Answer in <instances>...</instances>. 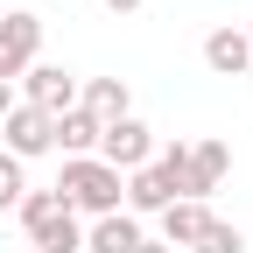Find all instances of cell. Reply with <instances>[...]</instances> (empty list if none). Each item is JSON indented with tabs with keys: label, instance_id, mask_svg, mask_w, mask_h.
<instances>
[{
	"label": "cell",
	"instance_id": "obj_1",
	"mask_svg": "<svg viewBox=\"0 0 253 253\" xmlns=\"http://www.w3.org/2000/svg\"><path fill=\"white\" fill-rule=\"evenodd\" d=\"M56 197H63V211H71V218H113L120 197H126V176L106 169L99 155H78V162H63Z\"/></svg>",
	"mask_w": 253,
	"mask_h": 253
},
{
	"label": "cell",
	"instance_id": "obj_2",
	"mask_svg": "<svg viewBox=\"0 0 253 253\" xmlns=\"http://www.w3.org/2000/svg\"><path fill=\"white\" fill-rule=\"evenodd\" d=\"M99 162L106 169H120V176H134V169H148L155 162V134H148V120H106L99 126Z\"/></svg>",
	"mask_w": 253,
	"mask_h": 253
},
{
	"label": "cell",
	"instance_id": "obj_3",
	"mask_svg": "<svg viewBox=\"0 0 253 253\" xmlns=\"http://www.w3.org/2000/svg\"><path fill=\"white\" fill-rule=\"evenodd\" d=\"M28 63H42V21L14 7V14H0V84H14Z\"/></svg>",
	"mask_w": 253,
	"mask_h": 253
},
{
	"label": "cell",
	"instance_id": "obj_4",
	"mask_svg": "<svg viewBox=\"0 0 253 253\" xmlns=\"http://www.w3.org/2000/svg\"><path fill=\"white\" fill-rule=\"evenodd\" d=\"M21 106H36V113H71L78 106V78L63 71V63H28L21 71Z\"/></svg>",
	"mask_w": 253,
	"mask_h": 253
},
{
	"label": "cell",
	"instance_id": "obj_5",
	"mask_svg": "<svg viewBox=\"0 0 253 253\" xmlns=\"http://www.w3.org/2000/svg\"><path fill=\"white\" fill-rule=\"evenodd\" d=\"M225 169H232V155H225V141H190V155H183V176H176V197H211L218 183H225Z\"/></svg>",
	"mask_w": 253,
	"mask_h": 253
},
{
	"label": "cell",
	"instance_id": "obj_6",
	"mask_svg": "<svg viewBox=\"0 0 253 253\" xmlns=\"http://www.w3.org/2000/svg\"><path fill=\"white\" fill-rule=\"evenodd\" d=\"M0 126H7V155H14V162H28V155H49V113H36V106H21V99H14Z\"/></svg>",
	"mask_w": 253,
	"mask_h": 253
},
{
	"label": "cell",
	"instance_id": "obj_7",
	"mask_svg": "<svg viewBox=\"0 0 253 253\" xmlns=\"http://www.w3.org/2000/svg\"><path fill=\"white\" fill-rule=\"evenodd\" d=\"M78 106L106 126V120H126V113H134V91H126V78H78Z\"/></svg>",
	"mask_w": 253,
	"mask_h": 253
},
{
	"label": "cell",
	"instance_id": "obj_8",
	"mask_svg": "<svg viewBox=\"0 0 253 253\" xmlns=\"http://www.w3.org/2000/svg\"><path fill=\"white\" fill-rule=\"evenodd\" d=\"M49 148H63V162H78V155H99V120H91L84 106L56 113V120H49Z\"/></svg>",
	"mask_w": 253,
	"mask_h": 253
},
{
	"label": "cell",
	"instance_id": "obj_9",
	"mask_svg": "<svg viewBox=\"0 0 253 253\" xmlns=\"http://www.w3.org/2000/svg\"><path fill=\"white\" fill-rule=\"evenodd\" d=\"M126 204H134V211H155V218H162V211L176 204V176H169L162 162L134 169V176H126Z\"/></svg>",
	"mask_w": 253,
	"mask_h": 253
},
{
	"label": "cell",
	"instance_id": "obj_10",
	"mask_svg": "<svg viewBox=\"0 0 253 253\" xmlns=\"http://www.w3.org/2000/svg\"><path fill=\"white\" fill-rule=\"evenodd\" d=\"M134 246H141V218H126V211L84 225V253H134Z\"/></svg>",
	"mask_w": 253,
	"mask_h": 253
},
{
	"label": "cell",
	"instance_id": "obj_11",
	"mask_svg": "<svg viewBox=\"0 0 253 253\" xmlns=\"http://www.w3.org/2000/svg\"><path fill=\"white\" fill-rule=\"evenodd\" d=\"M204 63L218 78H239L246 63H253V49H246V28H211L204 36Z\"/></svg>",
	"mask_w": 253,
	"mask_h": 253
},
{
	"label": "cell",
	"instance_id": "obj_12",
	"mask_svg": "<svg viewBox=\"0 0 253 253\" xmlns=\"http://www.w3.org/2000/svg\"><path fill=\"white\" fill-rule=\"evenodd\" d=\"M28 246H36V253H84V225H78V218L56 204V211L42 218V225L28 232Z\"/></svg>",
	"mask_w": 253,
	"mask_h": 253
},
{
	"label": "cell",
	"instance_id": "obj_13",
	"mask_svg": "<svg viewBox=\"0 0 253 253\" xmlns=\"http://www.w3.org/2000/svg\"><path fill=\"white\" fill-rule=\"evenodd\" d=\"M204 218H211V211H204L197 197H176V204L162 211V246H169V253H176V246H190V239L204 232Z\"/></svg>",
	"mask_w": 253,
	"mask_h": 253
},
{
	"label": "cell",
	"instance_id": "obj_14",
	"mask_svg": "<svg viewBox=\"0 0 253 253\" xmlns=\"http://www.w3.org/2000/svg\"><path fill=\"white\" fill-rule=\"evenodd\" d=\"M190 253H246V232L232 218H204V232L190 239Z\"/></svg>",
	"mask_w": 253,
	"mask_h": 253
},
{
	"label": "cell",
	"instance_id": "obj_15",
	"mask_svg": "<svg viewBox=\"0 0 253 253\" xmlns=\"http://www.w3.org/2000/svg\"><path fill=\"white\" fill-rule=\"evenodd\" d=\"M21 190H28V176H21V162H14L7 148H0V218H7V211L21 204Z\"/></svg>",
	"mask_w": 253,
	"mask_h": 253
},
{
	"label": "cell",
	"instance_id": "obj_16",
	"mask_svg": "<svg viewBox=\"0 0 253 253\" xmlns=\"http://www.w3.org/2000/svg\"><path fill=\"white\" fill-rule=\"evenodd\" d=\"M56 204H63V197H56V190H21V204H14V218H21V225H28V232H36V225H42V218H49Z\"/></svg>",
	"mask_w": 253,
	"mask_h": 253
},
{
	"label": "cell",
	"instance_id": "obj_17",
	"mask_svg": "<svg viewBox=\"0 0 253 253\" xmlns=\"http://www.w3.org/2000/svg\"><path fill=\"white\" fill-rule=\"evenodd\" d=\"M99 7H106V14H134L141 0H99Z\"/></svg>",
	"mask_w": 253,
	"mask_h": 253
},
{
	"label": "cell",
	"instance_id": "obj_18",
	"mask_svg": "<svg viewBox=\"0 0 253 253\" xmlns=\"http://www.w3.org/2000/svg\"><path fill=\"white\" fill-rule=\"evenodd\" d=\"M7 106H14V84H0V120H7Z\"/></svg>",
	"mask_w": 253,
	"mask_h": 253
},
{
	"label": "cell",
	"instance_id": "obj_19",
	"mask_svg": "<svg viewBox=\"0 0 253 253\" xmlns=\"http://www.w3.org/2000/svg\"><path fill=\"white\" fill-rule=\"evenodd\" d=\"M134 253H169V246H162V239H141V246H134Z\"/></svg>",
	"mask_w": 253,
	"mask_h": 253
},
{
	"label": "cell",
	"instance_id": "obj_20",
	"mask_svg": "<svg viewBox=\"0 0 253 253\" xmlns=\"http://www.w3.org/2000/svg\"><path fill=\"white\" fill-rule=\"evenodd\" d=\"M246 49H253V21H246Z\"/></svg>",
	"mask_w": 253,
	"mask_h": 253
}]
</instances>
